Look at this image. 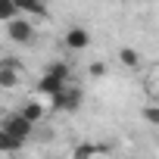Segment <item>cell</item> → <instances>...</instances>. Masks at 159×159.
I'll list each match as a JSON object with an SVG mask.
<instances>
[{"instance_id":"5","label":"cell","mask_w":159,"mask_h":159,"mask_svg":"<svg viewBox=\"0 0 159 159\" xmlns=\"http://www.w3.org/2000/svg\"><path fill=\"white\" fill-rule=\"evenodd\" d=\"M109 150H112L109 143H94V140H84V143H75L72 159H94V156H106Z\"/></svg>"},{"instance_id":"8","label":"cell","mask_w":159,"mask_h":159,"mask_svg":"<svg viewBox=\"0 0 159 159\" xmlns=\"http://www.w3.org/2000/svg\"><path fill=\"white\" fill-rule=\"evenodd\" d=\"M16 78H19V75H16V62H13V59H3V66H0V88L10 91V88L16 84Z\"/></svg>"},{"instance_id":"6","label":"cell","mask_w":159,"mask_h":159,"mask_svg":"<svg viewBox=\"0 0 159 159\" xmlns=\"http://www.w3.org/2000/svg\"><path fill=\"white\" fill-rule=\"evenodd\" d=\"M62 44H66L69 50H84V47L91 44V34H88V28H81V25H72V28L66 31Z\"/></svg>"},{"instance_id":"2","label":"cell","mask_w":159,"mask_h":159,"mask_svg":"<svg viewBox=\"0 0 159 159\" xmlns=\"http://www.w3.org/2000/svg\"><path fill=\"white\" fill-rule=\"evenodd\" d=\"M7 38H10L13 44H22V47H28V44H34V25H31L25 16H19V19L7 22Z\"/></svg>"},{"instance_id":"7","label":"cell","mask_w":159,"mask_h":159,"mask_svg":"<svg viewBox=\"0 0 159 159\" xmlns=\"http://www.w3.org/2000/svg\"><path fill=\"white\" fill-rule=\"evenodd\" d=\"M19 3V10H22V16H47V0H16Z\"/></svg>"},{"instance_id":"13","label":"cell","mask_w":159,"mask_h":159,"mask_svg":"<svg viewBox=\"0 0 159 159\" xmlns=\"http://www.w3.org/2000/svg\"><path fill=\"white\" fill-rule=\"evenodd\" d=\"M143 119H147V125H156L159 128V106H147L143 109Z\"/></svg>"},{"instance_id":"1","label":"cell","mask_w":159,"mask_h":159,"mask_svg":"<svg viewBox=\"0 0 159 159\" xmlns=\"http://www.w3.org/2000/svg\"><path fill=\"white\" fill-rule=\"evenodd\" d=\"M31 125H34V122H28L22 112L7 116V119H3V128H0V147H3L7 153L19 150V147L25 143V137L31 134Z\"/></svg>"},{"instance_id":"3","label":"cell","mask_w":159,"mask_h":159,"mask_svg":"<svg viewBox=\"0 0 159 159\" xmlns=\"http://www.w3.org/2000/svg\"><path fill=\"white\" fill-rule=\"evenodd\" d=\"M81 100H84V94L78 91V88H66L59 97H53V100H50V106H53V109H59V112H75L78 106H81Z\"/></svg>"},{"instance_id":"10","label":"cell","mask_w":159,"mask_h":159,"mask_svg":"<svg viewBox=\"0 0 159 159\" xmlns=\"http://www.w3.org/2000/svg\"><path fill=\"white\" fill-rule=\"evenodd\" d=\"M19 112H22V116H25L28 122H41V119H44V103L31 100V103H25V106H22Z\"/></svg>"},{"instance_id":"9","label":"cell","mask_w":159,"mask_h":159,"mask_svg":"<svg viewBox=\"0 0 159 159\" xmlns=\"http://www.w3.org/2000/svg\"><path fill=\"white\" fill-rule=\"evenodd\" d=\"M19 16H22V10H19L16 0H0V19H3V22H13Z\"/></svg>"},{"instance_id":"14","label":"cell","mask_w":159,"mask_h":159,"mask_svg":"<svg viewBox=\"0 0 159 159\" xmlns=\"http://www.w3.org/2000/svg\"><path fill=\"white\" fill-rule=\"evenodd\" d=\"M91 75L94 78H103L106 75V62H91Z\"/></svg>"},{"instance_id":"12","label":"cell","mask_w":159,"mask_h":159,"mask_svg":"<svg viewBox=\"0 0 159 159\" xmlns=\"http://www.w3.org/2000/svg\"><path fill=\"white\" fill-rule=\"evenodd\" d=\"M44 72H50V75H59V78H66V81L72 78V72H69V66H66V62H50Z\"/></svg>"},{"instance_id":"15","label":"cell","mask_w":159,"mask_h":159,"mask_svg":"<svg viewBox=\"0 0 159 159\" xmlns=\"http://www.w3.org/2000/svg\"><path fill=\"white\" fill-rule=\"evenodd\" d=\"M156 140H159V137H156Z\"/></svg>"},{"instance_id":"11","label":"cell","mask_w":159,"mask_h":159,"mask_svg":"<svg viewBox=\"0 0 159 159\" xmlns=\"http://www.w3.org/2000/svg\"><path fill=\"white\" fill-rule=\"evenodd\" d=\"M119 59H122V66H128V69H137V66H140V56H137L134 47H122V50H119Z\"/></svg>"},{"instance_id":"4","label":"cell","mask_w":159,"mask_h":159,"mask_svg":"<svg viewBox=\"0 0 159 159\" xmlns=\"http://www.w3.org/2000/svg\"><path fill=\"white\" fill-rule=\"evenodd\" d=\"M69 88V81H66V78H59V75H50V72H44V78H41V81H38V94H44V97H59L62 91Z\"/></svg>"}]
</instances>
